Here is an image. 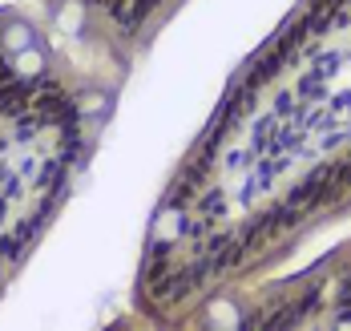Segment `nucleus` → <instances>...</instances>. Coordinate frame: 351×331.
Returning a JSON list of instances; mask_svg holds the SVG:
<instances>
[{"instance_id": "1", "label": "nucleus", "mask_w": 351, "mask_h": 331, "mask_svg": "<svg viewBox=\"0 0 351 331\" xmlns=\"http://www.w3.org/2000/svg\"><path fill=\"white\" fill-rule=\"evenodd\" d=\"M97 97L29 16L0 12V291L85 166Z\"/></svg>"}]
</instances>
